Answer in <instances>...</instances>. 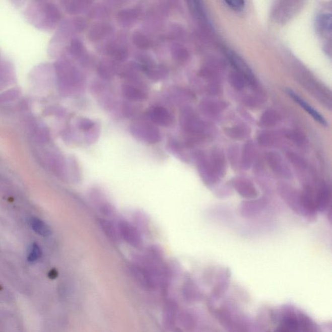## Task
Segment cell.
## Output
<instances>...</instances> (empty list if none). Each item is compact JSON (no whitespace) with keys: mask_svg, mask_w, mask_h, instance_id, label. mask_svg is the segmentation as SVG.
Instances as JSON below:
<instances>
[{"mask_svg":"<svg viewBox=\"0 0 332 332\" xmlns=\"http://www.w3.org/2000/svg\"><path fill=\"white\" fill-rule=\"evenodd\" d=\"M280 196L295 214L306 219L302 191L286 182H280L277 185Z\"/></svg>","mask_w":332,"mask_h":332,"instance_id":"1","label":"cell"},{"mask_svg":"<svg viewBox=\"0 0 332 332\" xmlns=\"http://www.w3.org/2000/svg\"><path fill=\"white\" fill-rule=\"evenodd\" d=\"M195 162L197 169L198 175L202 181L207 187H211L219 184L221 180L216 177L210 164L209 160L207 155L202 151L196 153Z\"/></svg>","mask_w":332,"mask_h":332,"instance_id":"2","label":"cell"},{"mask_svg":"<svg viewBox=\"0 0 332 332\" xmlns=\"http://www.w3.org/2000/svg\"><path fill=\"white\" fill-rule=\"evenodd\" d=\"M117 229L121 239L131 247L140 248L143 243L142 234L132 223L125 220H121L117 222Z\"/></svg>","mask_w":332,"mask_h":332,"instance_id":"3","label":"cell"},{"mask_svg":"<svg viewBox=\"0 0 332 332\" xmlns=\"http://www.w3.org/2000/svg\"><path fill=\"white\" fill-rule=\"evenodd\" d=\"M266 163L278 177L286 180L293 179V175L290 167L283 158L276 152H269L265 155Z\"/></svg>","mask_w":332,"mask_h":332,"instance_id":"4","label":"cell"},{"mask_svg":"<svg viewBox=\"0 0 332 332\" xmlns=\"http://www.w3.org/2000/svg\"><path fill=\"white\" fill-rule=\"evenodd\" d=\"M229 183V186L233 187L237 193L245 200H254L258 196L256 187L249 178L236 177L232 178Z\"/></svg>","mask_w":332,"mask_h":332,"instance_id":"5","label":"cell"},{"mask_svg":"<svg viewBox=\"0 0 332 332\" xmlns=\"http://www.w3.org/2000/svg\"><path fill=\"white\" fill-rule=\"evenodd\" d=\"M268 203V200L265 197L243 201L239 207V213L243 218H255L265 210Z\"/></svg>","mask_w":332,"mask_h":332,"instance_id":"6","label":"cell"},{"mask_svg":"<svg viewBox=\"0 0 332 332\" xmlns=\"http://www.w3.org/2000/svg\"><path fill=\"white\" fill-rule=\"evenodd\" d=\"M314 201L317 212H325L331 208V190L326 181L320 182Z\"/></svg>","mask_w":332,"mask_h":332,"instance_id":"7","label":"cell"},{"mask_svg":"<svg viewBox=\"0 0 332 332\" xmlns=\"http://www.w3.org/2000/svg\"><path fill=\"white\" fill-rule=\"evenodd\" d=\"M90 200L96 207L98 211L103 215L108 218H114L116 216V209L110 202H108L102 192L98 189H94L90 191Z\"/></svg>","mask_w":332,"mask_h":332,"instance_id":"8","label":"cell"},{"mask_svg":"<svg viewBox=\"0 0 332 332\" xmlns=\"http://www.w3.org/2000/svg\"><path fill=\"white\" fill-rule=\"evenodd\" d=\"M209 162L216 177L220 180L227 175L228 163L223 151L214 150L210 156Z\"/></svg>","mask_w":332,"mask_h":332,"instance_id":"9","label":"cell"},{"mask_svg":"<svg viewBox=\"0 0 332 332\" xmlns=\"http://www.w3.org/2000/svg\"><path fill=\"white\" fill-rule=\"evenodd\" d=\"M288 94L296 103H298V105H300L302 108H303L304 110H306V111L308 112L315 121H317L318 123H319L320 125L323 126L327 125V123L326 119H324V117H323L322 115L317 111V110H316L315 108L311 107L309 104L306 102L303 99L300 98L299 96H298L295 92H293V90H288Z\"/></svg>","mask_w":332,"mask_h":332,"instance_id":"10","label":"cell"},{"mask_svg":"<svg viewBox=\"0 0 332 332\" xmlns=\"http://www.w3.org/2000/svg\"><path fill=\"white\" fill-rule=\"evenodd\" d=\"M135 136L142 141L149 144H156L160 140L159 131L150 126H144L143 128H135L133 130Z\"/></svg>","mask_w":332,"mask_h":332,"instance_id":"11","label":"cell"},{"mask_svg":"<svg viewBox=\"0 0 332 332\" xmlns=\"http://www.w3.org/2000/svg\"><path fill=\"white\" fill-rule=\"evenodd\" d=\"M99 223L101 229H102L103 232L105 233L106 236L108 237V239H110L114 243H118L120 242L121 238L119 236L118 229L112 221L101 218L99 219Z\"/></svg>","mask_w":332,"mask_h":332,"instance_id":"12","label":"cell"},{"mask_svg":"<svg viewBox=\"0 0 332 332\" xmlns=\"http://www.w3.org/2000/svg\"><path fill=\"white\" fill-rule=\"evenodd\" d=\"M150 116L155 123L162 126H168L171 123L172 118L166 108L155 107L151 110Z\"/></svg>","mask_w":332,"mask_h":332,"instance_id":"13","label":"cell"},{"mask_svg":"<svg viewBox=\"0 0 332 332\" xmlns=\"http://www.w3.org/2000/svg\"><path fill=\"white\" fill-rule=\"evenodd\" d=\"M287 158L293 168L297 170L300 176L302 175V177H303L304 173L307 172L309 169L308 162L304 158L296 154L295 153L291 152V151L287 153Z\"/></svg>","mask_w":332,"mask_h":332,"instance_id":"14","label":"cell"},{"mask_svg":"<svg viewBox=\"0 0 332 332\" xmlns=\"http://www.w3.org/2000/svg\"><path fill=\"white\" fill-rule=\"evenodd\" d=\"M255 160V152L252 145H247L244 148L241 157V168L243 170L248 171L251 168Z\"/></svg>","mask_w":332,"mask_h":332,"instance_id":"15","label":"cell"},{"mask_svg":"<svg viewBox=\"0 0 332 332\" xmlns=\"http://www.w3.org/2000/svg\"><path fill=\"white\" fill-rule=\"evenodd\" d=\"M28 222L34 231L40 236L47 237L51 234V230L49 228L39 219L32 217L29 219Z\"/></svg>","mask_w":332,"mask_h":332,"instance_id":"16","label":"cell"},{"mask_svg":"<svg viewBox=\"0 0 332 332\" xmlns=\"http://www.w3.org/2000/svg\"><path fill=\"white\" fill-rule=\"evenodd\" d=\"M133 222L135 227L139 230L141 234H147L149 232L148 218L141 212H137L132 216Z\"/></svg>","mask_w":332,"mask_h":332,"instance_id":"17","label":"cell"},{"mask_svg":"<svg viewBox=\"0 0 332 332\" xmlns=\"http://www.w3.org/2000/svg\"><path fill=\"white\" fill-rule=\"evenodd\" d=\"M122 90L126 98L132 99V100L140 101L146 98V94L144 92L136 88L131 87V86H123Z\"/></svg>","mask_w":332,"mask_h":332,"instance_id":"18","label":"cell"},{"mask_svg":"<svg viewBox=\"0 0 332 332\" xmlns=\"http://www.w3.org/2000/svg\"><path fill=\"white\" fill-rule=\"evenodd\" d=\"M228 160L232 170L238 171L241 168V158H239L238 151L236 149L230 150L228 153Z\"/></svg>","mask_w":332,"mask_h":332,"instance_id":"19","label":"cell"},{"mask_svg":"<svg viewBox=\"0 0 332 332\" xmlns=\"http://www.w3.org/2000/svg\"><path fill=\"white\" fill-rule=\"evenodd\" d=\"M42 251L37 243H33L29 250L28 259L30 262L37 261L41 256Z\"/></svg>","mask_w":332,"mask_h":332,"instance_id":"20","label":"cell"},{"mask_svg":"<svg viewBox=\"0 0 332 332\" xmlns=\"http://www.w3.org/2000/svg\"><path fill=\"white\" fill-rule=\"evenodd\" d=\"M135 42L137 46L144 49L148 48L150 44L148 38L141 33H137V35L135 36Z\"/></svg>","mask_w":332,"mask_h":332,"instance_id":"21","label":"cell"},{"mask_svg":"<svg viewBox=\"0 0 332 332\" xmlns=\"http://www.w3.org/2000/svg\"><path fill=\"white\" fill-rule=\"evenodd\" d=\"M265 161L261 158H257L255 159L254 162H253V173L254 174H260L263 172L264 170V166H265Z\"/></svg>","mask_w":332,"mask_h":332,"instance_id":"22","label":"cell"},{"mask_svg":"<svg viewBox=\"0 0 332 332\" xmlns=\"http://www.w3.org/2000/svg\"><path fill=\"white\" fill-rule=\"evenodd\" d=\"M224 3L232 10L236 11L243 10L245 4V2L243 1H225Z\"/></svg>","mask_w":332,"mask_h":332,"instance_id":"23","label":"cell"},{"mask_svg":"<svg viewBox=\"0 0 332 332\" xmlns=\"http://www.w3.org/2000/svg\"><path fill=\"white\" fill-rule=\"evenodd\" d=\"M94 123H92V121L89 120L83 121L82 125H81V127L84 130H89L90 128H91L93 126Z\"/></svg>","mask_w":332,"mask_h":332,"instance_id":"24","label":"cell"},{"mask_svg":"<svg viewBox=\"0 0 332 332\" xmlns=\"http://www.w3.org/2000/svg\"><path fill=\"white\" fill-rule=\"evenodd\" d=\"M48 276L51 279H55V278L57 277V272H56L55 270H51V272L49 273Z\"/></svg>","mask_w":332,"mask_h":332,"instance_id":"25","label":"cell"}]
</instances>
